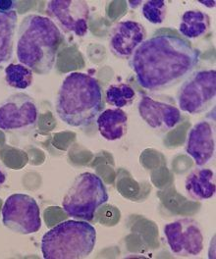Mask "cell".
Masks as SVG:
<instances>
[{
    "instance_id": "cell-1",
    "label": "cell",
    "mask_w": 216,
    "mask_h": 259,
    "mask_svg": "<svg viewBox=\"0 0 216 259\" xmlns=\"http://www.w3.org/2000/svg\"><path fill=\"white\" fill-rule=\"evenodd\" d=\"M200 51L171 34L146 39L130 57L138 84L150 93L164 91L183 81L199 65Z\"/></svg>"
},
{
    "instance_id": "cell-2",
    "label": "cell",
    "mask_w": 216,
    "mask_h": 259,
    "mask_svg": "<svg viewBox=\"0 0 216 259\" xmlns=\"http://www.w3.org/2000/svg\"><path fill=\"white\" fill-rule=\"evenodd\" d=\"M63 41L62 32L50 18L30 14L22 20L18 30L17 58L33 73L48 75Z\"/></svg>"
},
{
    "instance_id": "cell-3",
    "label": "cell",
    "mask_w": 216,
    "mask_h": 259,
    "mask_svg": "<svg viewBox=\"0 0 216 259\" xmlns=\"http://www.w3.org/2000/svg\"><path fill=\"white\" fill-rule=\"evenodd\" d=\"M103 108L99 81L85 73H69L62 81L55 101L58 117L68 126L91 125Z\"/></svg>"
},
{
    "instance_id": "cell-4",
    "label": "cell",
    "mask_w": 216,
    "mask_h": 259,
    "mask_svg": "<svg viewBox=\"0 0 216 259\" xmlns=\"http://www.w3.org/2000/svg\"><path fill=\"white\" fill-rule=\"evenodd\" d=\"M97 230L88 221L67 220L50 229L41 239L45 259H83L95 249Z\"/></svg>"
},
{
    "instance_id": "cell-5",
    "label": "cell",
    "mask_w": 216,
    "mask_h": 259,
    "mask_svg": "<svg viewBox=\"0 0 216 259\" xmlns=\"http://www.w3.org/2000/svg\"><path fill=\"white\" fill-rule=\"evenodd\" d=\"M108 199L107 189L100 176L83 172L74 180L62 200V207L72 218L90 222Z\"/></svg>"
},
{
    "instance_id": "cell-6",
    "label": "cell",
    "mask_w": 216,
    "mask_h": 259,
    "mask_svg": "<svg viewBox=\"0 0 216 259\" xmlns=\"http://www.w3.org/2000/svg\"><path fill=\"white\" fill-rule=\"evenodd\" d=\"M215 97V70L207 69L188 77L178 90L176 98L180 111L196 115L205 111Z\"/></svg>"
},
{
    "instance_id": "cell-7",
    "label": "cell",
    "mask_w": 216,
    "mask_h": 259,
    "mask_svg": "<svg viewBox=\"0 0 216 259\" xmlns=\"http://www.w3.org/2000/svg\"><path fill=\"white\" fill-rule=\"evenodd\" d=\"M3 225L20 235H31L41 228L40 209L33 196L27 194H11L2 207Z\"/></svg>"
},
{
    "instance_id": "cell-8",
    "label": "cell",
    "mask_w": 216,
    "mask_h": 259,
    "mask_svg": "<svg viewBox=\"0 0 216 259\" xmlns=\"http://www.w3.org/2000/svg\"><path fill=\"white\" fill-rule=\"evenodd\" d=\"M38 108L33 98L17 93L0 103V130L23 132L33 129L38 120Z\"/></svg>"
},
{
    "instance_id": "cell-9",
    "label": "cell",
    "mask_w": 216,
    "mask_h": 259,
    "mask_svg": "<svg viewBox=\"0 0 216 259\" xmlns=\"http://www.w3.org/2000/svg\"><path fill=\"white\" fill-rule=\"evenodd\" d=\"M170 251L177 256H198L203 249L204 237L200 224L193 218H181L164 226Z\"/></svg>"
},
{
    "instance_id": "cell-10",
    "label": "cell",
    "mask_w": 216,
    "mask_h": 259,
    "mask_svg": "<svg viewBox=\"0 0 216 259\" xmlns=\"http://www.w3.org/2000/svg\"><path fill=\"white\" fill-rule=\"evenodd\" d=\"M47 13L58 28L83 37L89 32L90 7L83 0H50Z\"/></svg>"
},
{
    "instance_id": "cell-11",
    "label": "cell",
    "mask_w": 216,
    "mask_h": 259,
    "mask_svg": "<svg viewBox=\"0 0 216 259\" xmlns=\"http://www.w3.org/2000/svg\"><path fill=\"white\" fill-rule=\"evenodd\" d=\"M138 111L148 126L162 133L176 128L182 120V114L177 106L150 96L141 97Z\"/></svg>"
},
{
    "instance_id": "cell-12",
    "label": "cell",
    "mask_w": 216,
    "mask_h": 259,
    "mask_svg": "<svg viewBox=\"0 0 216 259\" xmlns=\"http://www.w3.org/2000/svg\"><path fill=\"white\" fill-rule=\"evenodd\" d=\"M186 152L198 167H203L215 154V127L208 120L198 122L190 130L186 142Z\"/></svg>"
},
{
    "instance_id": "cell-13",
    "label": "cell",
    "mask_w": 216,
    "mask_h": 259,
    "mask_svg": "<svg viewBox=\"0 0 216 259\" xmlns=\"http://www.w3.org/2000/svg\"><path fill=\"white\" fill-rule=\"evenodd\" d=\"M146 36L147 32L142 24L131 20L121 21L110 33L109 48L117 57L130 58L146 40Z\"/></svg>"
},
{
    "instance_id": "cell-14",
    "label": "cell",
    "mask_w": 216,
    "mask_h": 259,
    "mask_svg": "<svg viewBox=\"0 0 216 259\" xmlns=\"http://www.w3.org/2000/svg\"><path fill=\"white\" fill-rule=\"evenodd\" d=\"M185 190L188 195L198 201H204L214 196L215 174L211 169L198 167L185 180Z\"/></svg>"
},
{
    "instance_id": "cell-15",
    "label": "cell",
    "mask_w": 216,
    "mask_h": 259,
    "mask_svg": "<svg viewBox=\"0 0 216 259\" xmlns=\"http://www.w3.org/2000/svg\"><path fill=\"white\" fill-rule=\"evenodd\" d=\"M97 125L100 135L106 141H118L127 132L128 115L120 108H109L98 116Z\"/></svg>"
},
{
    "instance_id": "cell-16",
    "label": "cell",
    "mask_w": 216,
    "mask_h": 259,
    "mask_svg": "<svg viewBox=\"0 0 216 259\" xmlns=\"http://www.w3.org/2000/svg\"><path fill=\"white\" fill-rule=\"evenodd\" d=\"M17 20L16 10H0V65L12 57Z\"/></svg>"
},
{
    "instance_id": "cell-17",
    "label": "cell",
    "mask_w": 216,
    "mask_h": 259,
    "mask_svg": "<svg viewBox=\"0 0 216 259\" xmlns=\"http://www.w3.org/2000/svg\"><path fill=\"white\" fill-rule=\"evenodd\" d=\"M210 28V18L200 10H188L184 13L179 25V32L189 39L203 36Z\"/></svg>"
},
{
    "instance_id": "cell-18",
    "label": "cell",
    "mask_w": 216,
    "mask_h": 259,
    "mask_svg": "<svg viewBox=\"0 0 216 259\" xmlns=\"http://www.w3.org/2000/svg\"><path fill=\"white\" fill-rule=\"evenodd\" d=\"M136 98V92L133 88L124 82L112 83L105 91L106 102L115 108L128 107Z\"/></svg>"
},
{
    "instance_id": "cell-19",
    "label": "cell",
    "mask_w": 216,
    "mask_h": 259,
    "mask_svg": "<svg viewBox=\"0 0 216 259\" xmlns=\"http://www.w3.org/2000/svg\"><path fill=\"white\" fill-rule=\"evenodd\" d=\"M6 82L18 90H26L33 84V71L22 64H9L5 68Z\"/></svg>"
},
{
    "instance_id": "cell-20",
    "label": "cell",
    "mask_w": 216,
    "mask_h": 259,
    "mask_svg": "<svg viewBox=\"0 0 216 259\" xmlns=\"http://www.w3.org/2000/svg\"><path fill=\"white\" fill-rule=\"evenodd\" d=\"M142 14L151 24H162L167 15V2L164 0H148L143 4Z\"/></svg>"
},
{
    "instance_id": "cell-21",
    "label": "cell",
    "mask_w": 216,
    "mask_h": 259,
    "mask_svg": "<svg viewBox=\"0 0 216 259\" xmlns=\"http://www.w3.org/2000/svg\"><path fill=\"white\" fill-rule=\"evenodd\" d=\"M16 1L13 0H0V10L3 11H10V10H15L16 6Z\"/></svg>"
},
{
    "instance_id": "cell-22",
    "label": "cell",
    "mask_w": 216,
    "mask_h": 259,
    "mask_svg": "<svg viewBox=\"0 0 216 259\" xmlns=\"http://www.w3.org/2000/svg\"><path fill=\"white\" fill-rule=\"evenodd\" d=\"M7 180V174L6 172L0 167V189L4 186V184L6 183Z\"/></svg>"
},
{
    "instance_id": "cell-23",
    "label": "cell",
    "mask_w": 216,
    "mask_h": 259,
    "mask_svg": "<svg viewBox=\"0 0 216 259\" xmlns=\"http://www.w3.org/2000/svg\"><path fill=\"white\" fill-rule=\"evenodd\" d=\"M200 3L209 7V8H212V7H215V1H200Z\"/></svg>"
}]
</instances>
